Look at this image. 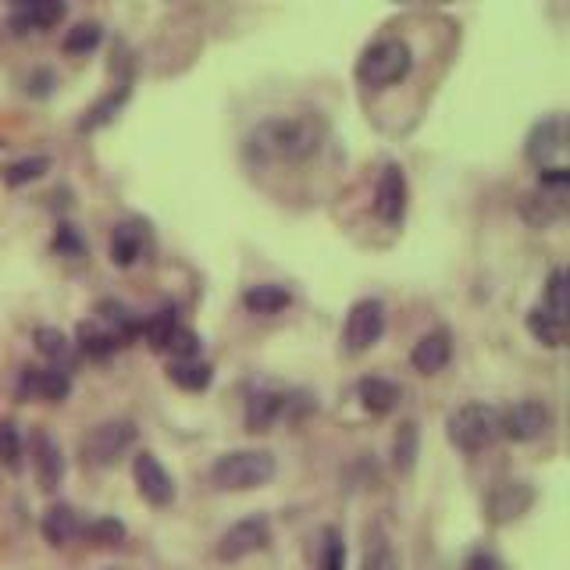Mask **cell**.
<instances>
[{"label": "cell", "mask_w": 570, "mask_h": 570, "mask_svg": "<svg viewBox=\"0 0 570 570\" xmlns=\"http://www.w3.org/2000/svg\"><path fill=\"white\" fill-rule=\"evenodd\" d=\"M325 139V122L296 114V118H268L246 132L243 154L250 164H300L318 154Z\"/></svg>", "instance_id": "1"}, {"label": "cell", "mask_w": 570, "mask_h": 570, "mask_svg": "<svg viewBox=\"0 0 570 570\" xmlns=\"http://www.w3.org/2000/svg\"><path fill=\"white\" fill-rule=\"evenodd\" d=\"M410 68H414V50L399 36L375 40L357 57V79L367 90H389V86L407 79Z\"/></svg>", "instance_id": "2"}, {"label": "cell", "mask_w": 570, "mask_h": 570, "mask_svg": "<svg viewBox=\"0 0 570 570\" xmlns=\"http://www.w3.org/2000/svg\"><path fill=\"white\" fill-rule=\"evenodd\" d=\"M278 464L268 449H232L218 456L211 467V481L221 492H250L275 478Z\"/></svg>", "instance_id": "3"}, {"label": "cell", "mask_w": 570, "mask_h": 570, "mask_svg": "<svg viewBox=\"0 0 570 570\" xmlns=\"http://www.w3.org/2000/svg\"><path fill=\"white\" fill-rule=\"evenodd\" d=\"M446 435L460 453H481L499 439V410L489 403H464L446 417Z\"/></svg>", "instance_id": "4"}, {"label": "cell", "mask_w": 570, "mask_h": 570, "mask_svg": "<svg viewBox=\"0 0 570 570\" xmlns=\"http://www.w3.org/2000/svg\"><path fill=\"white\" fill-rule=\"evenodd\" d=\"M385 335V303L375 296H364L350 307L346 325H342V346L346 353H367Z\"/></svg>", "instance_id": "5"}, {"label": "cell", "mask_w": 570, "mask_h": 570, "mask_svg": "<svg viewBox=\"0 0 570 570\" xmlns=\"http://www.w3.org/2000/svg\"><path fill=\"white\" fill-rule=\"evenodd\" d=\"M136 442L132 421H104L82 439V460L93 467H111L118 456H125Z\"/></svg>", "instance_id": "6"}, {"label": "cell", "mask_w": 570, "mask_h": 570, "mask_svg": "<svg viewBox=\"0 0 570 570\" xmlns=\"http://www.w3.org/2000/svg\"><path fill=\"white\" fill-rule=\"evenodd\" d=\"M268 542H271L268 517H261V513H257V517H243V521H236L218 538V560L225 563L246 560V556L268 549Z\"/></svg>", "instance_id": "7"}, {"label": "cell", "mask_w": 570, "mask_h": 570, "mask_svg": "<svg viewBox=\"0 0 570 570\" xmlns=\"http://www.w3.org/2000/svg\"><path fill=\"white\" fill-rule=\"evenodd\" d=\"M549 424H553V410L542 399H521V403H513L510 410L499 414V432L513 442L542 439L549 432Z\"/></svg>", "instance_id": "8"}, {"label": "cell", "mask_w": 570, "mask_h": 570, "mask_svg": "<svg viewBox=\"0 0 570 570\" xmlns=\"http://www.w3.org/2000/svg\"><path fill=\"white\" fill-rule=\"evenodd\" d=\"M563 143H567V122H563V114H549V118H542L528 129L524 157L535 168H553V161L563 154Z\"/></svg>", "instance_id": "9"}, {"label": "cell", "mask_w": 570, "mask_h": 570, "mask_svg": "<svg viewBox=\"0 0 570 570\" xmlns=\"http://www.w3.org/2000/svg\"><path fill=\"white\" fill-rule=\"evenodd\" d=\"M132 474H136L139 496L147 499L150 506H168L171 499H175V481H171V474L164 471V464L150 453V449L136 453V460H132Z\"/></svg>", "instance_id": "10"}, {"label": "cell", "mask_w": 570, "mask_h": 570, "mask_svg": "<svg viewBox=\"0 0 570 570\" xmlns=\"http://www.w3.org/2000/svg\"><path fill=\"white\" fill-rule=\"evenodd\" d=\"M375 214L385 225H399L407 214V175L399 164H385L375 186Z\"/></svg>", "instance_id": "11"}, {"label": "cell", "mask_w": 570, "mask_h": 570, "mask_svg": "<svg viewBox=\"0 0 570 570\" xmlns=\"http://www.w3.org/2000/svg\"><path fill=\"white\" fill-rule=\"evenodd\" d=\"M531 503H535V489L528 481H503L485 499V513H489L492 524H510L517 517H524L531 510Z\"/></svg>", "instance_id": "12"}, {"label": "cell", "mask_w": 570, "mask_h": 570, "mask_svg": "<svg viewBox=\"0 0 570 570\" xmlns=\"http://www.w3.org/2000/svg\"><path fill=\"white\" fill-rule=\"evenodd\" d=\"M72 392V378L68 371H57V367H25L22 382H18V396H33L43 403H61Z\"/></svg>", "instance_id": "13"}, {"label": "cell", "mask_w": 570, "mask_h": 570, "mask_svg": "<svg viewBox=\"0 0 570 570\" xmlns=\"http://www.w3.org/2000/svg\"><path fill=\"white\" fill-rule=\"evenodd\" d=\"M68 8L61 0H22L11 11V29L15 33H43V29H54L57 22H65Z\"/></svg>", "instance_id": "14"}, {"label": "cell", "mask_w": 570, "mask_h": 570, "mask_svg": "<svg viewBox=\"0 0 570 570\" xmlns=\"http://www.w3.org/2000/svg\"><path fill=\"white\" fill-rule=\"evenodd\" d=\"M449 360H453V339H449L446 328L421 335L414 342V350H410V364H414L417 375H439Z\"/></svg>", "instance_id": "15"}, {"label": "cell", "mask_w": 570, "mask_h": 570, "mask_svg": "<svg viewBox=\"0 0 570 570\" xmlns=\"http://www.w3.org/2000/svg\"><path fill=\"white\" fill-rule=\"evenodd\" d=\"M289 403L293 399L285 396V392L257 389L246 399V432H271L278 417L289 414Z\"/></svg>", "instance_id": "16"}, {"label": "cell", "mask_w": 570, "mask_h": 570, "mask_svg": "<svg viewBox=\"0 0 570 570\" xmlns=\"http://www.w3.org/2000/svg\"><path fill=\"white\" fill-rule=\"evenodd\" d=\"M33 467L43 492H54L61 485V478H65V456H61V446L47 432L33 435Z\"/></svg>", "instance_id": "17"}, {"label": "cell", "mask_w": 570, "mask_h": 570, "mask_svg": "<svg viewBox=\"0 0 570 570\" xmlns=\"http://www.w3.org/2000/svg\"><path fill=\"white\" fill-rule=\"evenodd\" d=\"M521 214L531 228H553L556 221L567 214V193H549V189H535L524 196Z\"/></svg>", "instance_id": "18"}, {"label": "cell", "mask_w": 570, "mask_h": 570, "mask_svg": "<svg viewBox=\"0 0 570 570\" xmlns=\"http://www.w3.org/2000/svg\"><path fill=\"white\" fill-rule=\"evenodd\" d=\"M40 531H43V538H47L50 546H57V549L68 546L75 535H82L79 513H75L72 506H65V503H54L47 513H43Z\"/></svg>", "instance_id": "19"}, {"label": "cell", "mask_w": 570, "mask_h": 570, "mask_svg": "<svg viewBox=\"0 0 570 570\" xmlns=\"http://www.w3.org/2000/svg\"><path fill=\"white\" fill-rule=\"evenodd\" d=\"M357 396H360V407H364L367 414H389L403 392H399V385L389 382V378L367 375L357 382Z\"/></svg>", "instance_id": "20"}, {"label": "cell", "mask_w": 570, "mask_h": 570, "mask_svg": "<svg viewBox=\"0 0 570 570\" xmlns=\"http://www.w3.org/2000/svg\"><path fill=\"white\" fill-rule=\"evenodd\" d=\"M75 342H79V350L90 360H107L118 346H122V339H118L107 325H100L97 318L82 321V325L75 328Z\"/></svg>", "instance_id": "21"}, {"label": "cell", "mask_w": 570, "mask_h": 570, "mask_svg": "<svg viewBox=\"0 0 570 570\" xmlns=\"http://www.w3.org/2000/svg\"><path fill=\"white\" fill-rule=\"evenodd\" d=\"M97 321L111 328V332L122 339V346L129 339H136L139 328H143V318H139L136 310H129L125 303H118V300H100L97 303Z\"/></svg>", "instance_id": "22"}, {"label": "cell", "mask_w": 570, "mask_h": 570, "mask_svg": "<svg viewBox=\"0 0 570 570\" xmlns=\"http://www.w3.org/2000/svg\"><path fill=\"white\" fill-rule=\"evenodd\" d=\"M289 303H293L289 289H282V285H275V282L250 285V289L243 293V307L250 310V314H264V318H271V314H282Z\"/></svg>", "instance_id": "23"}, {"label": "cell", "mask_w": 570, "mask_h": 570, "mask_svg": "<svg viewBox=\"0 0 570 570\" xmlns=\"http://www.w3.org/2000/svg\"><path fill=\"white\" fill-rule=\"evenodd\" d=\"M168 378L179 385L182 392H204L214 382V367L207 360H171L168 364Z\"/></svg>", "instance_id": "24"}, {"label": "cell", "mask_w": 570, "mask_h": 570, "mask_svg": "<svg viewBox=\"0 0 570 570\" xmlns=\"http://www.w3.org/2000/svg\"><path fill=\"white\" fill-rule=\"evenodd\" d=\"M528 332L535 335L542 346H549V350H560L563 339H567V321L549 314L542 303H535V307L528 310Z\"/></svg>", "instance_id": "25"}, {"label": "cell", "mask_w": 570, "mask_h": 570, "mask_svg": "<svg viewBox=\"0 0 570 570\" xmlns=\"http://www.w3.org/2000/svg\"><path fill=\"white\" fill-rule=\"evenodd\" d=\"M129 97H132V86H129V82H118V90L104 93V97H100L97 104L86 111V118L79 122V132H93V129H100V125H107L114 114L122 111Z\"/></svg>", "instance_id": "26"}, {"label": "cell", "mask_w": 570, "mask_h": 570, "mask_svg": "<svg viewBox=\"0 0 570 570\" xmlns=\"http://www.w3.org/2000/svg\"><path fill=\"white\" fill-rule=\"evenodd\" d=\"M417 453H421V432H417L414 421H403L396 439H392V467L399 474H410L417 464Z\"/></svg>", "instance_id": "27"}, {"label": "cell", "mask_w": 570, "mask_h": 570, "mask_svg": "<svg viewBox=\"0 0 570 570\" xmlns=\"http://www.w3.org/2000/svg\"><path fill=\"white\" fill-rule=\"evenodd\" d=\"M364 570H399L396 549H392L389 535L382 528H367L364 542Z\"/></svg>", "instance_id": "28"}, {"label": "cell", "mask_w": 570, "mask_h": 570, "mask_svg": "<svg viewBox=\"0 0 570 570\" xmlns=\"http://www.w3.org/2000/svg\"><path fill=\"white\" fill-rule=\"evenodd\" d=\"M139 250H143V243H139V232L132 225H118L111 236V261L118 264V268H132V264L139 261Z\"/></svg>", "instance_id": "29"}, {"label": "cell", "mask_w": 570, "mask_h": 570, "mask_svg": "<svg viewBox=\"0 0 570 570\" xmlns=\"http://www.w3.org/2000/svg\"><path fill=\"white\" fill-rule=\"evenodd\" d=\"M33 342H36V350L47 360H54V364H68V357H72V342H68V335L61 332V328H47V325L36 328Z\"/></svg>", "instance_id": "30"}, {"label": "cell", "mask_w": 570, "mask_h": 570, "mask_svg": "<svg viewBox=\"0 0 570 570\" xmlns=\"http://www.w3.org/2000/svg\"><path fill=\"white\" fill-rule=\"evenodd\" d=\"M47 171H50V157H43V154L22 157V161H15V164H8V168H4V182H8L11 189H18V186H25V182L43 179Z\"/></svg>", "instance_id": "31"}, {"label": "cell", "mask_w": 570, "mask_h": 570, "mask_svg": "<svg viewBox=\"0 0 570 570\" xmlns=\"http://www.w3.org/2000/svg\"><path fill=\"white\" fill-rule=\"evenodd\" d=\"M179 328V321H175V310H157L154 318H147L143 321V328H139V335L150 342V350H164L168 346V339H171V332Z\"/></svg>", "instance_id": "32"}, {"label": "cell", "mask_w": 570, "mask_h": 570, "mask_svg": "<svg viewBox=\"0 0 570 570\" xmlns=\"http://www.w3.org/2000/svg\"><path fill=\"white\" fill-rule=\"evenodd\" d=\"M100 40H104V29H100V22H79L75 29H68L65 54H90V50L100 47Z\"/></svg>", "instance_id": "33"}, {"label": "cell", "mask_w": 570, "mask_h": 570, "mask_svg": "<svg viewBox=\"0 0 570 570\" xmlns=\"http://www.w3.org/2000/svg\"><path fill=\"white\" fill-rule=\"evenodd\" d=\"M22 435H18V428L11 421H0V464L8 467L11 474L22 471Z\"/></svg>", "instance_id": "34"}, {"label": "cell", "mask_w": 570, "mask_h": 570, "mask_svg": "<svg viewBox=\"0 0 570 570\" xmlns=\"http://www.w3.org/2000/svg\"><path fill=\"white\" fill-rule=\"evenodd\" d=\"M542 307L549 310V314H556V318L567 321V275H563V268H553L549 271V282H546V296H542Z\"/></svg>", "instance_id": "35"}, {"label": "cell", "mask_w": 570, "mask_h": 570, "mask_svg": "<svg viewBox=\"0 0 570 570\" xmlns=\"http://www.w3.org/2000/svg\"><path fill=\"white\" fill-rule=\"evenodd\" d=\"M82 535L90 538L93 546H118V542L125 538V524L114 521V517H100V521L86 524V528H82Z\"/></svg>", "instance_id": "36"}, {"label": "cell", "mask_w": 570, "mask_h": 570, "mask_svg": "<svg viewBox=\"0 0 570 570\" xmlns=\"http://www.w3.org/2000/svg\"><path fill=\"white\" fill-rule=\"evenodd\" d=\"M164 350H168L175 360H196V357H200V335H196L193 328L179 325L175 332H171V339H168V346H164Z\"/></svg>", "instance_id": "37"}, {"label": "cell", "mask_w": 570, "mask_h": 570, "mask_svg": "<svg viewBox=\"0 0 570 570\" xmlns=\"http://www.w3.org/2000/svg\"><path fill=\"white\" fill-rule=\"evenodd\" d=\"M318 570H346V546H342V535L335 528H325Z\"/></svg>", "instance_id": "38"}, {"label": "cell", "mask_w": 570, "mask_h": 570, "mask_svg": "<svg viewBox=\"0 0 570 570\" xmlns=\"http://www.w3.org/2000/svg\"><path fill=\"white\" fill-rule=\"evenodd\" d=\"M54 250L65 253V257H82V253H86V243H82V236L75 232L72 225H57Z\"/></svg>", "instance_id": "39"}, {"label": "cell", "mask_w": 570, "mask_h": 570, "mask_svg": "<svg viewBox=\"0 0 570 570\" xmlns=\"http://www.w3.org/2000/svg\"><path fill=\"white\" fill-rule=\"evenodd\" d=\"M538 189H549V193H567V189H570V171L567 168H538Z\"/></svg>", "instance_id": "40"}, {"label": "cell", "mask_w": 570, "mask_h": 570, "mask_svg": "<svg viewBox=\"0 0 570 570\" xmlns=\"http://www.w3.org/2000/svg\"><path fill=\"white\" fill-rule=\"evenodd\" d=\"M464 570H503V563H499L492 553H485V549H478V553L467 556Z\"/></svg>", "instance_id": "41"}]
</instances>
